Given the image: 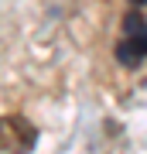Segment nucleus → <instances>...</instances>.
<instances>
[{
  "label": "nucleus",
  "instance_id": "f257e3e1",
  "mask_svg": "<svg viewBox=\"0 0 147 154\" xmlns=\"http://www.w3.org/2000/svg\"><path fill=\"white\" fill-rule=\"evenodd\" d=\"M38 140V130L27 116H0V154H27Z\"/></svg>",
  "mask_w": 147,
  "mask_h": 154
},
{
  "label": "nucleus",
  "instance_id": "f03ea898",
  "mask_svg": "<svg viewBox=\"0 0 147 154\" xmlns=\"http://www.w3.org/2000/svg\"><path fill=\"white\" fill-rule=\"evenodd\" d=\"M123 31H127V38L116 45V58L133 69L140 58H147V24H144L140 14H127L123 17Z\"/></svg>",
  "mask_w": 147,
  "mask_h": 154
},
{
  "label": "nucleus",
  "instance_id": "7ed1b4c3",
  "mask_svg": "<svg viewBox=\"0 0 147 154\" xmlns=\"http://www.w3.org/2000/svg\"><path fill=\"white\" fill-rule=\"evenodd\" d=\"M133 4H147V0H133Z\"/></svg>",
  "mask_w": 147,
  "mask_h": 154
}]
</instances>
